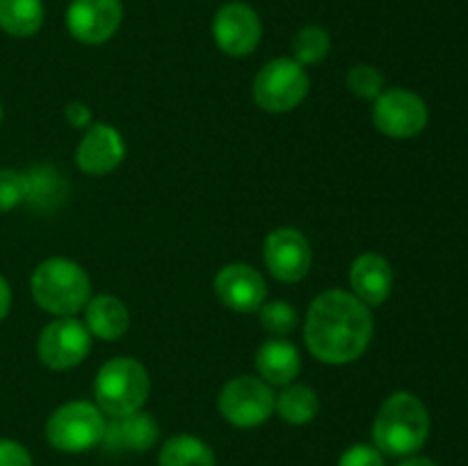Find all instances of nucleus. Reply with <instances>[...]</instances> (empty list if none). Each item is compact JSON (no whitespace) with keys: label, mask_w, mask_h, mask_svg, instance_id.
Returning a JSON list of instances; mask_svg holds the SVG:
<instances>
[{"label":"nucleus","mask_w":468,"mask_h":466,"mask_svg":"<svg viewBox=\"0 0 468 466\" xmlns=\"http://www.w3.org/2000/svg\"><path fill=\"white\" fill-rule=\"evenodd\" d=\"M304 338L311 355L324 364H350L359 359L373 338L370 309L346 291H324L309 306Z\"/></svg>","instance_id":"f257e3e1"},{"label":"nucleus","mask_w":468,"mask_h":466,"mask_svg":"<svg viewBox=\"0 0 468 466\" xmlns=\"http://www.w3.org/2000/svg\"><path fill=\"white\" fill-rule=\"evenodd\" d=\"M430 437V414L414 393L398 391L379 407L373 423V443L382 455L410 457Z\"/></svg>","instance_id":"f03ea898"},{"label":"nucleus","mask_w":468,"mask_h":466,"mask_svg":"<svg viewBox=\"0 0 468 466\" xmlns=\"http://www.w3.org/2000/svg\"><path fill=\"white\" fill-rule=\"evenodd\" d=\"M30 291L41 309L59 318H69L87 304L91 286L80 265L55 256L37 265L30 279Z\"/></svg>","instance_id":"7ed1b4c3"},{"label":"nucleus","mask_w":468,"mask_h":466,"mask_svg":"<svg viewBox=\"0 0 468 466\" xmlns=\"http://www.w3.org/2000/svg\"><path fill=\"white\" fill-rule=\"evenodd\" d=\"M149 373L133 356H114L101 365L94 382L96 407L110 418L142 411L149 397Z\"/></svg>","instance_id":"20e7f679"},{"label":"nucleus","mask_w":468,"mask_h":466,"mask_svg":"<svg viewBox=\"0 0 468 466\" xmlns=\"http://www.w3.org/2000/svg\"><path fill=\"white\" fill-rule=\"evenodd\" d=\"M105 434V416L87 400H73L58 407L46 423V439L55 450L85 452L101 446Z\"/></svg>","instance_id":"39448f33"},{"label":"nucleus","mask_w":468,"mask_h":466,"mask_svg":"<svg viewBox=\"0 0 468 466\" xmlns=\"http://www.w3.org/2000/svg\"><path fill=\"white\" fill-rule=\"evenodd\" d=\"M309 94V76L295 59L277 58L265 64L254 80V101L265 112L295 110Z\"/></svg>","instance_id":"423d86ee"},{"label":"nucleus","mask_w":468,"mask_h":466,"mask_svg":"<svg viewBox=\"0 0 468 466\" xmlns=\"http://www.w3.org/2000/svg\"><path fill=\"white\" fill-rule=\"evenodd\" d=\"M274 409V393L265 379L240 375L224 384L219 393V411L236 428H256L265 423Z\"/></svg>","instance_id":"0eeeda50"},{"label":"nucleus","mask_w":468,"mask_h":466,"mask_svg":"<svg viewBox=\"0 0 468 466\" xmlns=\"http://www.w3.org/2000/svg\"><path fill=\"white\" fill-rule=\"evenodd\" d=\"M428 105L419 94L407 90H387L375 99L373 122L379 132L393 140H410L428 126Z\"/></svg>","instance_id":"6e6552de"},{"label":"nucleus","mask_w":468,"mask_h":466,"mask_svg":"<svg viewBox=\"0 0 468 466\" xmlns=\"http://www.w3.org/2000/svg\"><path fill=\"white\" fill-rule=\"evenodd\" d=\"M91 336L82 323L73 318H59L46 324L39 336V359L46 368L69 370L76 368L90 355Z\"/></svg>","instance_id":"1a4fd4ad"},{"label":"nucleus","mask_w":468,"mask_h":466,"mask_svg":"<svg viewBox=\"0 0 468 466\" xmlns=\"http://www.w3.org/2000/svg\"><path fill=\"white\" fill-rule=\"evenodd\" d=\"M263 26L254 7L247 3H227L213 18V39L231 58H245L259 46Z\"/></svg>","instance_id":"9d476101"},{"label":"nucleus","mask_w":468,"mask_h":466,"mask_svg":"<svg viewBox=\"0 0 468 466\" xmlns=\"http://www.w3.org/2000/svg\"><path fill=\"white\" fill-rule=\"evenodd\" d=\"M123 21L122 0H71L67 9V27L73 39L99 46L112 39Z\"/></svg>","instance_id":"9b49d317"},{"label":"nucleus","mask_w":468,"mask_h":466,"mask_svg":"<svg viewBox=\"0 0 468 466\" xmlns=\"http://www.w3.org/2000/svg\"><path fill=\"white\" fill-rule=\"evenodd\" d=\"M263 260L274 279L295 283L309 274L311 245L304 233L297 228H274L263 242Z\"/></svg>","instance_id":"f8f14e48"},{"label":"nucleus","mask_w":468,"mask_h":466,"mask_svg":"<svg viewBox=\"0 0 468 466\" xmlns=\"http://www.w3.org/2000/svg\"><path fill=\"white\" fill-rule=\"evenodd\" d=\"M215 292L229 309L251 313L263 306L268 286L254 268L245 263H231L224 265L215 277Z\"/></svg>","instance_id":"ddd939ff"},{"label":"nucleus","mask_w":468,"mask_h":466,"mask_svg":"<svg viewBox=\"0 0 468 466\" xmlns=\"http://www.w3.org/2000/svg\"><path fill=\"white\" fill-rule=\"evenodd\" d=\"M123 155H126V144H123L122 132L110 123H94L82 135L76 151V163L80 172L90 176H103L119 167Z\"/></svg>","instance_id":"4468645a"},{"label":"nucleus","mask_w":468,"mask_h":466,"mask_svg":"<svg viewBox=\"0 0 468 466\" xmlns=\"http://www.w3.org/2000/svg\"><path fill=\"white\" fill-rule=\"evenodd\" d=\"M158 434V423L144 411H135L105 423L101 446L110 452H144L155 446Z\"/></svg>","instance_id":"2eb2a0df"},{"label":"nucleus","mask_w":468,"mask_h":466,"mask_svg":"<svg viewBox=\"0 0 468 466\" xmlns=\"http://www.w3.org/2000/svg\"><path fill=\"white\" fill-rule=\"evenodd\" d=\"M352 295L366 306H379L388 300L393 288V270L379 254H361L350 270Z\"/></svg>","instance_id":"dca6fc26"},{"label":"nucleus","mask_w":468,"mask_h":466,"mask_svg":"<svg viewBox=\"0 0 468 466\" xmlns=\"http://www.w3.org/2000/svg\"><path fill=\"white\" fill-rule=\"evenodd\" d=\"M256 368H259L261 377L270 387L272 384L274 387H283V384H291L300 375V352H297V347L292 343L283 341V338H272V341H265L259 347Z\"/></svg>","instance_id":"f3484780"},{"label":"nucleus","mask_w":468,"mask_h":466,"mask_svg":"<svg viewBox=\"0 0 468 466\" xmlns=\"http://www.w3.org/2000/svg\"><path fill=\"white\" fill-rule=\"evenodd\" d=\"M128 323H131V315L119 297L99 295L87 302L85 327L94 336L103 338V341H114L126 334Z\"/></svg>","instance_id":"a211bd4d"},{"label":"nucleus","mask_w":468,"mask_h":466,"mask_svg":"<svg viewBox=\"0 0 468 466\" xmlns=\"http://www.w3.org/2000/svg\"><path fill=\"white\" fill-rule=\"evenodd\" d=\"M67 196V183L58 169L41 164L26 174V201L37 210H53Z\"/></svg>","instance_id":"6ab92c4d"},{"label":"nucleus","mask_w":468,"mask_h":466,"mask_svg":"<svg viewBox=\"0 0 468 466\" xmlns=\"http://www.w3.org/2000/svg\"><path fill=\"white\" fill-rule=\"evenodd\" d=\"M44 26L41 0H0V30L9 37H32Z\"/></svg>","instance_id":"aec40b11"},{"label":"nucleus","mask_w":468,"mask_h":466,"mask_svg":"<svg viewBox=\"0 0 468 466\" xmlns=\"http://www.w3.org/2000/svg\"><path fill=\"white\" fill-rule=\"evenodd\" d=\"M158 466H218L213 448L192 434H176L160 448Z\"/></svg>","instance_id":"412c9836"},{"label":"nucleus","mask_w":468,"mask_h":466,"mask_svg":"<svg viewBox=\"0 0 468 466\" xmlns=\"http://www.w3.org/2000/svg\"><path fill=\"white\" fill-rule=\"evenodd\" d=\"M274 409L286 423L306 425L318 416V393L304 384H291L288 388H283L282 396L274 397Z\"/></svg>","instance_id":"4be33fe9"},{"label":"nucleus","mask_w":468,"mask_h":466,"mask_svg":"<svg viewBox=\"0 0 468 466\" xmlns=\"http://www.w3.org/2000/svg\"><path fill=\"white\" fill-rule=\"evenodd\" d=\"M292 48V59L302 67H309V64L323 62L329 55L332 48V41H329V32L320 26H304L302 30L295 32L291 41Z\"/></svg>","instance_id":"5701e85b"},{"label":"nucleus","mask_w":468,"mask_h":466,"mask_svg":"<svg viewBox=\"0 0 468 466\" xmlns=\"http://www.w3.org/2000/svg\"><path fill=\"white\" fill-rule=\"evenodd\" d=\"M259 311H261V324H263L265 332L283 336V334H291L292 329L297 327V311L292 309L288 302H282V300L263 302V306H261Z\"/></svg>","instance_id":"b1692460"},{"label":"nucleus","mask_w":468,"mask_h":466,"mask_svg":"<svg viewBox=\"0 0 468 466\" xmlns=\"http://www.w3.org/2000/svg\"><path fill=\"white\" fill-rule=\"evenodd\" d=\"M347 87L359 99H378L384 91V76L373 64H356L347 73Z\"/></svg>","instance_id":"393cba45"},{"label":"nucleus","mask_w":468,"mask_h":466,"mask_svg":"<svg viewBox=\"0 0 468 466\" xmlns=\"http://www.w3.org/2000/svg\"><path fill=\"white\" fill-rule=\"evenodd\" d=\"M26 201V174L0 169V213L16 208Z\"/></svg>","instance_id":"a878e982"},{"label":"nucleus","mask_w":468,"mask_h":466,"mask_svg":"<svg viewBox=\"0 0 468 466\" xmlns=\"http://www.w3.org/2000/svg\"><path fill=\"white\" fill-rule=\"evenodd\" d=\"M338 466H387L384 464V455L375 446L368 443H356V446L347 448L338 460Z\"/></svg>","instance_id":"bb28decb"},{"label":"nucleus","mask_w":468,"mask_h":466,"mask_svg":"<svg viewBox=\"0 0 468 466\" xmlns=\"http://www.w3.org/2000/svg\"><path fill=\"white\" fill-rule=\"evenodd\" d=\"M0 466H32V457L18 441L0 439Z\"/></svg>","instance_id":"cd10ccee"},{"label":"nucleus","mask_w":468,"mask_h":466,"mask_svg":"<svg viewBox=\"0 0 468 466\" xmlns=\"http://www.w3.org/2000/svg\"><path fill=\"white\" fill-rule=\"evenodd\" d=\"M67 119L73 123V126L82 128V126H87V123H90L91 112L82 103H71L67 108Z\"/></svg>","instance_id":"c85d7f7f"},{"label":"nucleus","mask_w":468,"mask_h":466,"mask_svg":"<svg viewBox=\"0 0 468 466\" xmlns=\"http://www.w3.org/2000/svg\"><path fill=\"white\" fill-rule=\"evenodd\" d=\"M9 304H12V291H9V283L0 277V320L7 315Z\"/></svg>","instance_id":"c756f323"},{"label":"nucleus","mask_w":468,"mask_h":466,"mask_svg":"<svg viewBox=\"0 0 468 466\" xmlns=\"http://www.w3.org/2000/svg\"><path fill=\"white\" fill-rule=\"evenodd\" d=\"M398 466H439L437 461H432V460H428V457H407L405 461H400V464Z\"/></svg>","instance_id":"7c9ffc66"},{"label":"nucleus","mask_w":468,"mask_h":466,"mask_svg":"<svg viewBox=\"0 0 468 466\" xmlns=\"http://www.w3.org/2000/svg\"><path fill=\"white\" fill-rule=\"evenodd\" d=\"M0 122H3V105H0Z\"/></svg>","instance_id":"2f4dec72"}]
</instances>
